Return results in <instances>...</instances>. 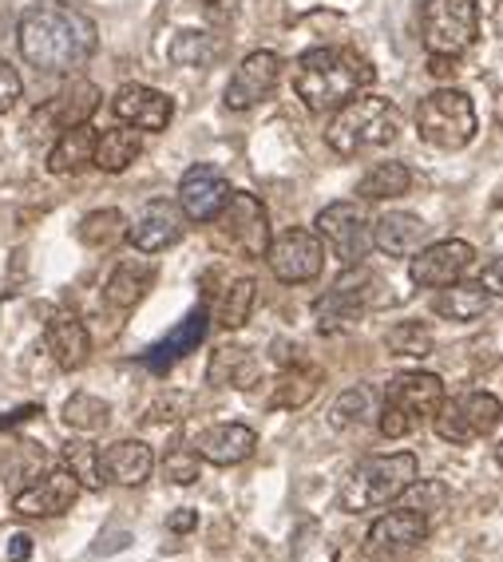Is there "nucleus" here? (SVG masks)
<instances>
[{
  "mask_svg": "<svg viewBox=\"0 0 503 562\" xmlns=\"http://www.w3.org/2000/svg\"><path fill=\"white\" fill-rule=\"evenodd\" d=\"M278 80H282V56L270 52V48L250 52V56L234 68L222 100H226V108L231 111H246V108H254V103L270 100L273 88H278Z\"/></svg>",
  "mask_w": 503,
  "mask_h": 562,
  "instance_id": "obj_15",
  "label": "nucleus"
},
{
  "mask_svg": "<svg viewBox=\"0 0 503 562\" xmlns=\"http://www.w3.org/2000/svg\"><path fill=\"white\" fill-rule=\"evenodd\" d=\"M369 234H372V246H377L381 254H389V258H413V254L424 246V234H428V226H424L421 214L389 211V214H381V218L372 222Z\"/></svg>",
  "mask_w": 503,
  "mask_h": 562,
  "instance_id": "obj_24",
  "label": "nucleus"
},
{
  "mask_svg": "<svg viewBox=\"0 0 503 562\" xmlns=\"http://www.w3.org/2000/svg\"><path fill=\"white\" fill-rule=\"evenodd\" d=\"M127 542H132V535H127V531H120V535H108V539H100V547H96V554H111V551H115V547H120V551H123V547H127Z\"/></svg>",
  "mask_w": 503,
  "mask_h": 562,
  "instance_id": "obj_47",
  "label": "nucleus"
},
{
  "mask_svg": "<svg viewBox=\"0 0 503 562\" xmlns=\"http://www.w3.org/2000/svg\"><path fill=\"white\" fill-rule=\"evenodd\" d=\"M500 416H503L500 396L476 389V392H463L460 401H448V396H444V404L433 416V428H436V436L448 443H472V440H480V436H492L495 428H500Z\"/></svg>",
  "mask_w": 503,
  "mask_h": 562,
  "instance_id": "obj_10",
  "label": "nucleus"
},
{
  "mask_svg": "<svg viewBox=\"0 0 503 562\" xmlns=\"http://www.w3.org/2000/svg\"><path fill=\"white\" fill-rule=\"evenodd\" d=\"M372 285H377V278L365 270V261L361 266H345L342 278L333 281V290H325L322 297L313 302V322H317V329H322L325 337L357 329L365 313L372 310Z\"/></svg>",
  "mask_w": 503,
  "mask_h": 562,
  "instance_id": "obj_8",
  "label": "nucleus"
},
{
  "mask_svg": "<svg viewBox=\"0 0 503 562\" xmlns=\"http://www.w3.org/2000/svg\"><path fill=\"white\" fill-rule=\"evenodd\" d=\"M416 131L424 143H433L440 151H460L476 139V108L468 91L440 88L416 103Z\"/></svg>",
  "mask_w": 503,
  "mask_h": 562,
  "instance_id": "obj_6",
  "label": "nucleus"
},
{
  "mask_svg": "<svg viewBox=\"0 0 503 562\" xmlns=\"http://www.w3.org/2000/svg\"><path fill=\"white\" fill-rule=\"evenodd\" d=\"M396 139V111L381 95H353L349 103L333 111L329 127H325V143L337 155H361L369 147H384Z\"/></svg>",
  "mask_w": 503,
  "mask_h": 562,
  "instance_id": "obj_5",
  "label": "nucleus"
},
{
  "mask_svg": "<svg viewBox=\"0 0 503 562\" xmlns=\"http://www.w3.org/2000/svg\"><path fill=\"white\" fill-rule=\"evenodd\" d=\"M440 404H444V381L436 372H401L384 389V401L377 408V428H381L384 440H404L424 420H433Z\"/></svg>",
  "mask_w": 503,
  "mask_h": 562,
  "instance_id": "obj_4",
  "label": "nucleus"
},
{
  "mask_svg": "<svg viewBox=\"0 0 503 562\" xmlns=\"http://www.w3.org/2000/svg\"><path fill=\"white\" fill-rule=\"evenodd\" d=\"M199 472H202V460L194 448H171L167 460H163V475H167L171 483H179V487L199 483Z\"/></svg>",
  "mask_w": 503,
  "mask_h": 562,
  "instance_id": "obj_41",
  "label": "nucleus"
},
{
  "mask_svg": "<svg viewBox=\"0 0 503 562\" xmlns=\"http://www.w3.org/2000/svg\"><path fill=\"white\" fill-rule=\"evenodd\" d=\"M44 345H48V357L56 361V369L64 372H76L88 364L91 357V333L88 325L76 317V313L60 310L52 313L48 322H44Z\"/></svg>",
  "mask_w": 503,
  "mask_h": 562,
  "instance_id": "obj_21",
  "label": "nucleus"
},
{
  "mask_svg": "<svg viewBox=\"0 0 503 562\" xmlns=\"http://www.w3.org/2000/svg\"><path fill=\"white\" fill-rule=\"evenodd\" d=\"M60 463L68 468L71 475H76V483H80V487H88V492H100V487H103L100 448H96L88 436H76V440L64 443V448H60Z\"/></svg>",
  "mask_w": 503,
  "mask_h": 562,
  "instance_id": "obj_32",
  "label": "nucleus"
},
{
  "mask_svg": "<svg viewBox=\"0 0 503 562\" xmlns=\"http://www.w3.org/2000/svg\"><path fill=\"white\" fill-rule=\"evenodd\" d=\"M16 44H21V56L29 68L71 76L96 56L100 29L88 12L71 9V4H36L16 24Z\"/></svg>",
  "mask_w": 503,
  "mask_h": 562,
  "instance_id": "obj_1",
  "label": "nucleus"
},
{
  "mask_svg": "<svg viewBox=\"0 0 503 562\" xmlns=\"http://www.w3.org/2000/svg\"><path fill=\"white\" fill-rule=\"evenodd\" d=\"M313 226H317V238L329 246L333 258L342 261V266H361L369 258L372 234L361 202H329Z\"/></svg>",
  "mask_w": 503,
  "mask_h": 562,
  "instance_id": "obj_11",
  "label": "nucleus"
},
{
  "mask_svg": "<svg viewBox=\"0 0 503 562\" xmlns=\"http://www.w3.org/2000/svg\"><path fill=\"white\" fill-rule=\"evenodd\" d=\"M384 349L393 352V357H413V361H424V357H433L436 337L424 322H396L393 329L384 333Z\"/></svg>",
  "mask_w": 503,
  "mask_h": 562,
  "instance_id": "obj_33",
  "label": "nucleus"
},
{
  "mask_svg": "<svg viewBox=\"0 0 503 562\" xmlns=\"http://www.w3.org/2000/svg\"><path fill=\"white\" fill-rule=\"evenodd\" d=\"M100 472H103V483L139 487V483L152 480L155 452L143 440H115L111 448H103L100 452Z\"/></svg>",
  "mask_w": 503,
  "mask_h": 562,
  "instance_id": "obj_23",
  "label": "nucleus"
},
{
  "mask_svg": "<svg viewBox=\"0 0 503 562\" xmlns=\"http://www.w3.org/2000/svg\"><path fill=\"white\" fill-rule=\"evenodd\" d=\"M413 187V171L404 162H377L361 182H357V199L361 202H384L401 199Z\"/></svg>",
  "mask_w": 503,
  "mask_h": 562,
  "instance_id": "obj_30",
  "label": "nucleus"
},
{
  "mask_svg": "<svg viewBox=\"0 0 503 562\" xmlns=\"http://www.w3.org/2000/svg\"><path fill=\"white\" fill-rule=\"evenodd\" d=\"M96 127L91 123H76V127H68V131H60L56 135V143L48 147V175H76V171H83L91 159H96Z\"/></svg>",
  "mask_w": 503,
  "mask_h": 562,
  "instance_id": "obj_26",
  "label": "nucleus"
},
{
  "mask_svg": "<svg viewBox=\"0 0 503 562\" xmlns=\"http://www.w3.org/2000/svg\"><path fill=\"white\" fill-rule=\"evenodd\" d=\"M377 83V68L353 48H310L293 64V91L310 111L325 115Z\"/></svg>",
  "mask_w": 503,
  "mask_h": 562,
  "instance_id": "obj_2",
  "label": "nucleus"
},
{
  "mask_svg": "<svg viewBox=\"0 0 503 562\" xmlns=\"http://www.w3.org/2000/svg\"><path fill=\"white\" fill-rule=\"evenodd\" d=\"M139 151H143V139H139V131L135 127H111V131H103L100 139H96V167L100 171H108V175H120V171H127L135 159H139Z\"/></svg>",
  "mask_w": 503,
  "mask_h": 562,
  "instance_id": "obj_29",
  "label": "nucleus"
},
{
  "mask_svg": "<svg viewBox=\"0 0 503 562\" xmlns=\"http://www.w3.org/2000/svg\"><path fill=\"white\" fill-rule=\"evenodd\" d=\"M4 554H9V562H29L32 559V535H24V531L9 535V542H4Z\"/></svg>",
  "mask_w": 503,
  "mask_h": 562,
  "instance_id": "obj_45",
  "label": "nucleus"
},
{
  "mask_svg": "<svg viewBox=\"0 0 503 562\" xmlns=\"http://www.w3.org/2000/svg\"><path fill=\"white\" fill-rule=\"evenodd\" d=\"M231 199V182L211 162H194L179 182V211L191 222H214Z\"/></svg>",
  "mask_w": 503,
  "mask_h": 562,
  "instance_id": "obj_17",
  "label": "nucleus"
},
{
  "mask_svg": "<svg viewBox=\"0 0 503 562\" xmlns=\"http://www.w3.org/2000/svg\"><path fill=\"white\" fill-rule=\"evenodd\" d=\"M424 48L460 56L480 36V0H421Z\"/></svg>",
  "mask_w": 503,
  "mask_h": 562,
  "instance_id": "obj_7",
  "label": "nucleus"
},
{
  "mask_svg": "<svg viewBox=\"0 0 503 562\" xmlns=\"http://www.w3.org/2000/svg\"><path fill=\"white\" fill-rule=\"evenodd\" d=\"M80 238L88 241L91 250H108L120 238H127V218L120 211H91L80 222Z\"/></svg>",
  "mask_w": 503,
  "mask_h": 562,
  "instance_id": "obj_38",
  "label": "nucleus"
},
{
  "mask_svg": "<svg viewBox=\"0 0 503 562\" xmlns=\"http://www.w3.org/2000/svg\"><path fill=\"white\" fill-rule=\"evenodd\" d=\"M266 261H270V270L278 281H286V285H305V281H313L322 273L325 241L313 231H305V226H290V231H282L278 238H270Z\"/></svg>",
  "mask_w": 503,
  "mask_h": 562,
  "instance_id": "obj_13",
  "label": "nucleus"
},
{
  "mask_svg": "<svg viewBox=\"0 0 503 562\" xmlns=\"http://www.w3.org/2000/svg\"><path fill=\"white\" fill-rule=\"evenodd\" d=\"M219 238L242 258H266L270 250V214H266L262 199L250 191H231L226 206L219 211Z\"/></svg>",
  "mask_w": 503,
  "mask_h": 562,
  "instance_id": "obj_9",
  "label": "nucleus"
},
{
  "mask_svg": "<svg viewBox=\"0 0 503 562\" xmlns=\"http://www.w3.org/2000/svg\"><path fill=\"white\" fill-rule=\"evenodd\" d=\"M76 499H80V483L60 463V468L44 472L36 483H29L24 492L12 495V515H21V519H52V515L71 512Z\"/></svg>",
  "mask_w": 503,
  "mask_h": 562,
  "instance_id": "obj_14",
  "label": "nucleus"
},
{
  "mask_svg": "<svg viewBox=\"0 0 503 562\" xmlns=\"http://www.w3.org/2000/svg\"><path fill=\"white\" fill-rule=\"evenodd\" d=\"M428 76L440 83L456 80L460 76V56H440V52H428Z\"/></svg>",
  "mask_w": 503,
  "mask_h": 562,
  "instance_id": "obj_43",
  "label": "nucleus"
},
{
  "mask_svg": "<svg viewBox=\"0 0 503 562\" xmlns=\"http://www.w3.org/2000/svg\"><path fill=\"white\" fill-rule=\"evenodd\" d=\"M60 420L68 424L71 432L96 436V432H103V428H108L111 404L100 401V396H91V392H76V396H68V404L60 408Z\"/></svg>",
  "mask_w": 503,
  "mask_h": 562,
  "instance_id": "obj_31",
  "label": "nucleus"
},
{
  "mask_svg": "<svg viewBox=\"0 0 503 562\" xmlns=\"http://www.w3.org/2000/svg\"><path fill=\"white\" fill-rule=\"evenodd\" d=\"M0 32H4V16H0Z\"/></svg>",
  "mask_w": 503,
  "mask_h": 562,
  "instance_id": "obj_49",
  "label": "nucleus"
},
{
  "mask_svg": "<svg viewBox=\"0 0 503 562\" xmlns=\"http://www.w3.org/2000/svg\"><path fill=\"white\" fill-rule=\"evenodd\" d=\"M182 222L187 218H182L179 202L155 199V202H147L139 211V218L127 226V241H132L139 254H163L182 238V231H187Z\"/></svg>",
  "mask_w": 503,
  "mask_h": 562,
  "instance_id": "obj_18",
  "label": "nucleus"
},
{
  "mask_svg": "<svg viewBox=\"0 0 503 562\" xmlns=\"http://www.w3.org/2000/svg\"><path fill=\"white\" fill-rule=\"evenodd\" d=\"M254 297H258L254 278H234L231 285H226V293H222V302H219V325L222 329H242V325L250 322Z\"/></svg>",
  "mask_w": 503,
  "mask_h": 562,
  "instance_id": "obj_37",
  "label": "nucleus"
},
{
  "mask_svg": "<svg viewBox=\"0 0 503 562\" xmlns=\"http://www.w3.org/2000/svg\"><path fill=\"white\" fill-rule=\"evenodd\" d=\"M258 381V361L246 349H219L211 361V384H231V389H250Z\"/></svg>",
  "mask_w": 503,
  "mask_h": 562,
  "instance_id": "obj_35",
  "label": "nucleus"
},
{
  "mask_svg": "<svg viewBox=\"0 0 503 562\" xmlns=\"http://www.w3.org/2000/svg\"><path fill=\"white\" fill-rule=\"evenodd\" d=\"M495 463H500V468H503V443H500V448H495Z\"/></svg>",
  "mask_w": 503,
  "mask_h": 562,
  "instance_id": "obj_48",
  "label": "nucleus"
},
{
  "mask_svg": "<svg viewBox=\"0 0 503 562\" xmlns=\"http://www.w3.org/2000/svg\"><path fill=\"white\" fill-rule=\"evenodd\" d=\"M322 384V372L317 369H305V364H293L278 376V392H273V408H302L310 401L313 392Z\"/></svg>",
  "mask_w": 503,
  "mask_h": 562,
  "instance_id": "obj_36",
  "label": "nucleus"
},
{
  "mask_svg": "<svg viewBox=\"0 0 503 562\" xmlns=\"http://www.w3.org/2000/svg\"><path fill=\"white\" fill-rule=\"evenodd\" d=\"M199 527V512L194 507H179V512L167 519V531H175V535H187V531H194Z\"/></svg>",
  "mask_w": 503,
  "mask_h": 562,
  "instance_id": "obj_46",
  "label": "nucleus"
},
{
  "mask_svg": "<svg viewBox=\"0 0 503 562\" xmlns=\"http://www.w3.org/2000/svg\"><path fill=\"white\" fill-rule=\"evenodd\" d=\"M21 91H24L21 71L12 68L9 60H0V115L16 108V100H21Z\"/></svg>",
  "mask_w": 503,
  "mask_h": 562,
  "instance_id": "obj_42",
  "label": "nucleus"
},
{
  "mask_svg": "<svg viewBox=\"0 0 503 562\" xmlns=\"http://www.w3.org/2000/svg\"><path fill=\"white\" fill-rule=\"evenodd\" d=\"M377 392L369 389V384H357V389H345L342 396H337V404H333L329 412V424L333 428H353V424H369L377 420Z\"/></svg>",
  "mask_w": 503,
  "mask_h": 562,
  "instance_id": "obj_34",
  "label": "nucleus"
},
{
  "mask_svg": "<svg viewBox=\"0 0 503 562\" xmlns=\"http://www.w3.org/2000/svg\"><path fill=\"white\" fill-rule=\"evenodd\" d=\"M111 111H115V120L135 131H167V123L175 115V103L163 91L147 88V83H123L115 91V100H111Z\"/></svg>",
  "mask_w": 503,
  "mask_h": 562,
  "instance_id": "obj_20",
  "label": "nucleus"
},
{
  "mask_svg": "<svg viewBox=\"0 0 503 562\" xmlns=\"http://www.w3.org/2000/svg\"><path fill=\"white\" fill-rule=\"evenodd\" d=\"M428 531H433L428 515L401 507V512H389L372 522L369 547L372 551H409V547H421V542L428 539Z\"/></svg>",
  "mask_w": 503,
  "mask_h": 562,
  "instance_id": "obj_25",
  "label": "nucleus"
},
{
  "mask_svg": "<svg viewBox=\"0 0 503 562\" xmlns=\"http://www.w3.org/2000/svg\"><path fill=\"white\" fill-rule=\"evenodd\" d=\"M472 261H476V250L468 241L444 238V241H433V246H424V250H416L409 273H413V281L424 285V290H444V285H452V281H460L463 273L472 270Z\"/></svg>",
  "mask_w": 503,
  "mask_h": 562,
  "instance_id": "obj_16",
  "label": "nucleus"
},
{
  "mask_svg": "<svg viewBox=\"0 0 503 562\" xmlns=\"http://www.w3.org/2000/svg\"><path fill=\"white\" fill-rule=\"evenodd\" d=\"M254 448H258V432L246 424H214L194 440L199 460L214 463V468H234V463L250 460Z\"/></svg>",
  "mask_w": 503,
  "mask_h": 562,
  "instance_id": "obj_22",
  "label": "nucleus"
},
{
  "mask_svg": "<svg viewBox=\"0 0 503 562\" xmlns=\"http://www.w3.org/2000/svg\"><path fill=\"white\" fill-rule=\"evenodd\" d=\"M480 285L488 290V297H503V258H495L492 266H483Z\"/></svg>",
  "mask_w": 503,
  "mask_h": 562,
  "instance_id": "obj_44",
  "label": "nucleus"
},
{
  "mask_svg": "<svg viewBox=\"0 0 503 562\" xmlns=\"http://www.w3.org/2000/svg\"><path fill=\"white\" fill-rule=\"evenodd\" d=\"M206 329H211V310H206V305H194V310L187 313L163 341H155L152 349L143 352V364H147L152 372H159V376L163 372H171L182 357H191V352L206 341Z\"/></svg>",
  "mask_w": 503,
  "mask_h": 562,
  "instance_id": "obj_19",
  "label": "nucleus"
},
{
  "mask_svg": "<svg viewBox=\"0 0 503 562\" xmlns=\"http://www.w3.org/2000/svg\"><path fill=\"white\" fill-rule=\"evenodd\" d=\"M152 281H155V266H147V261H123V266H115L108 285H103V302L115 313H132L147 297Z\"/></svg>",
  "mask_w": 503,
  "mask_h": 562,
  "instance_id": "obj_27",
  "label": "nucleus"
},
{
  "mask_svg": "<svg viewBox=\"0 0 503 562\" xmlns=\"http://www.w3.org/2000/svg\"><path fill=\"white\" fill-rule=\"evenodd\" d=\"M488 305H492V297H488V290H483L480 281H452V285H444V290H436V317H444V322H476V317H483L488 313Z\"/></svg>",
  "mask_w": 503,
  "mask_h": 562,
  "instance_id": "obj_28",
  "label": "nucleus"
},
{
  "mask_svg": "<svg viewBox=\"0 0 503 562\" xmlns=\"http://www.w3.org/2000/svg\"><path fill=\"white\" fill-rule=\"evenodd\" d=\"M100 88L91 80H71L68 88H60L52 100H44L41 108L29 115V135L32 139H52L60 131L76 127V123H91V115L100 111Z\"/></svg>",
  "mask_w": 503,
  "mask_h": 562,
  "instance_id": "obj_12",
  "label": "nucleus"
},
{
  "mask_svg": "<svg viewBox=\"0 0 503 562\" xmlns=\"http://www.w3.org/2000/svg\"><path fill=\"white\" fill-rule=\"evenodd\" d=\"M421 475V460L413 452H389V456H369L349 472V480L342 483V512L361 515L372 507L401 499V492Z\"/></svg>",
  "mask_w": 503,
  "mask_h": 562,
  "instance_id": "obj_3",
  "label": "nucleus"
},
{
  "mask_svg": "<svg viewBox=\"0 0 503 562\" xmlns=\"http://www.w3.org/2000/svg\"><path fill=\"white\" fill-rule=\"evenodd\" d=\"M401 499H404L409 512L433 515V512H444V503H448V487L436 483V480H421V475H416V480L401 492Z\"/></svg>",
  "mask_w": 503,
  "mask_h": 562,
  "instance_id": "obj_40",
  "label": "nucleus"
},
{
  "mask_svg": "<svg viewBox=\"0 0 503 562\" xmlns=\"http://www.w3.org/2000/svg\"><path fill=\"white\" fill-rule=\"evenodd\" d=\"M214 56H219V44L211 32H179L171 41V60L179 68H206Z\"/></svg>",
  "mask_w": 503,
  "mask_h": 562,
  "instance_id": "obj_39",
  "label": "nucleus"
}]
</instances>
